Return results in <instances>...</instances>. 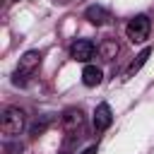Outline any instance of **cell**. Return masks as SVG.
I'll return each instance as SVG.
<instances>
[{"instance_id":"obj_1","label":"cell","mask_w":154,"mask_h":154,"mask_svg":"<svg viewBox=\"0 0 154 154\" xmlns=\"http://www.w3.org/2000/svg\"><path fill=\"white\" fill-rule=\"evenodd\" d=\"M38 65H41V53H38V51H26V53L19 58V65H17L14 75H12V82L24 87V84L29 82V77L38 70Z\"/></svg>"},{"instance_id":"obj_2","label":"cell","mask_w":154,"mask_h":154,"mask_svg":"<svg viewBox=\"0 0 154 154\" xmlns=\"http://www.w3.org/2000/svg\"><path fill=\"white\" fill-rule=\"evenodd\" d=\"M0 130L7 137H17L24 130V111L17 106H7L2 111V118H0Z\"/></svg>"},{"instance_id":"obj_3","label":"cell","mask_w":154,"mask_h":154,"mask_svg":"<svg viewBox=\"0 0 154 154\" xmlns=\"http://www.w3.org/2000/svg\"><path fill=\"white\" fill-rule=\"evenodd\" d=\"M149 31H152V22H149L147 14H137V17H132V19L125 24V34H128V38H130L132 43L147 41Z\"/></svg>"},{"instance_id":"obj_4","label":"cell","mask_w":154,"mask_h":154,"mask_svg":"<svg viewBox=\"0 0 154 154\" xmlns=\"http://www.w3.org/2000/svg\"><path fill=\"white\" fill-rule=\"evenodd\" d=\"M94 53H96V46H94L89 38H79V41H75V43L70 46V58L77 60V63H87V60H91Z\"/></svg>"},{"instance_id":"obj_5","label":"cell","mask_w":154,"mask_h":154,"mask_svg":"<svg viewBox=\"0 0 154 154\" xmlns=\"http://www.w3.org/2000/svg\"><path fill=\"white\" fill-rule=\"evenodd\" d=\"M111 123H113V111H111V106L103 101V103H99L96 111H94V130H96V132H103V130L111 128Z\"/></svg>"},{"instance_id":"obj_6","label":"cell","mask_w":154,"mask_h":154,"mask_svg":"<svg viewBox=\"0 0 154 154\" xmlns=\"http://www.w3.org/2000/svg\"><path fill=\"white\" fill-rule=\"evenodd\" d=\"M84 17H87L91 24H96V26H101V24H106V22L111 19L108 10H106V7H101V5H89V7L84 10Z\"/></svg>"},{"instance_id":"obj_7","label":"cell","mask_w":154,"mask_h":154,"mask_svg":"<svg viewBox=\"0 0 154 154\" xmlns=\"http://www.w3.org/2000/svg\"><path fill=\"white\" fill-rule=\"evenodd\" d=\"M101 79H103L101 67H96V65H87V67L82 70V82H84V87H96V84H101Z\"/></svg>"},{"instance_id":"obj_8","label":"cell","mask_w":154,"mask_h":154,"mask_svg":"<svg viewBox=\"0 0 154 154\" xmlns=\"http://www.w3.org/2000/svg\"><path fill=\"white\" fill-rule=\"evenodd\" d=\"M82 120H84V116H82V111H79V108H70V111H65V116H63V123H65V128H67V130L79 128V125H82Z\"/></svg>"},{"instance_id":"obj_9","label":"cell","mask_w":154,"mask_h":154,"mask_svg":"<svg viewBox=\"0 0 154 154\" xmlns=\"http://www.w3.org/2000/svg\"><path fill=\"white\" fill-rule=\"evenodd\" d=\"M96 51L101 53V58H103V60H113V58H116V53H118V43H116V41H111V38H106L101 46H96Z\"/></svg>"},{"instance_id":"obj_10","label":"cell","mask_w":154,"mask_h":154,"mask_svg":"<svg viewBox=\"0 0 154 154\" xmlns=\"http://www.w3.org/2000/svg\"><path fill=\"white\" fill-rule=\"evenodd\" d=\"M149 55H152V48H144V51L137 55V60H132V63H130V67H128V72H125V75H128V77H130V75H135V72L147 63V58H149Z\"/></svg>"},{"instance_id":"obj_11","label":"cell","mask_w":154,"mask_h":154,"mask_svg":"<svg viewBox=\"0 0 154 154\" xmlns=\"http://www.w3.org/2000/svg\"><path fill=\"white\" fill-rule=\"evenodd\" d=\"M48 123H51V118H48V116H43L41 120L36 118V120L31 123V128H29V132H31V137H38V135H41V132H43V130L48 128Z\"/></svg>"},{"instance_id":"obj_12","label":"cell","mask_w":154,"mask_h":154,"mask_svg":"<svg viewBox=\"0 0 154 154\" xmlns=\"http://www.w3.org/2000/svg\"><path fill=\"white\" fill-rule=\"evenodd\" d=\"M7 152H10V154H14V152H22V144H19V147H7Z\"/></svg>"},{"instance_id":"obj_13","label":"cell","mask_w":154,"mask_h":154,"mask_svg":"<svg viewBox=\"0 0 154 154\" xmlns=\"http://www.w3.org/2000/svg\"><path fill=\"white\" fill-rule=\"evenodd\" d=\"M82 154H96V147H89V149H84Z\"/></svg>"},{"instance_id":"obj_14","label":"cell","mask_w":154,"mask_h":154,"mask_svg":"<svg viewBox=\"0 0 154 154\" xmlns=\"http://www.w3.org/2000/svg\"><path fill=\"white\" fill-rule=\"evenodd\" d=\"M17 2H19V0H17Z\"/></svg>"}]
</instances>
